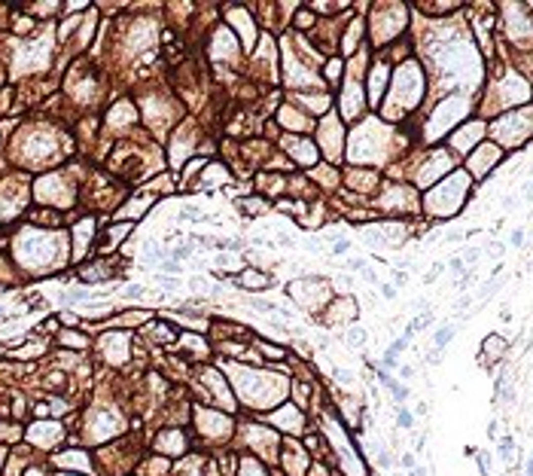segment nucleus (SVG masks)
Masks as SVG:
<instances>
[{
	"mask_svg": "<svg viewBox=\"0 0 533 476\" xmlns=\"http://www.w3.org/2000/svg\"><path fill=\"white\" fill-rule=\"evenodd\" d=\"M405 348H408V339H405V336H399V339H393V345H390L387 351H390V354H396V357H399Z\"/></svg>",
	"mask_w": 533,
	"mask_h": 476,
	"instance_id": "0eeeda50",
	"label": "nucleus"
},
{
	"mask_svg": "<svg viewBox=\"0 0 533 476\" xmlns=\"http://www.w3.org/2000/svg\"><path fill=\"white\" fill-rule=\"evenodd\" d=\"M381 293H384L387 299H393V296H396V287H393V284H384V287H381Z\"/></svg>",
	"mask_w": 533,
	"mask_h": 476,
	"instance_id": "6ab92c4d",
	"label": "nucleus"
},
{
	"mask_svg": "<svg viewBox=\"0 0 533 476\" xmlns=\"http://www.w3.org/2000/svg\"><path fill=\"white\" fill-rule=\"evenodd\" d=\"M183 217H189V220H198V217H201V211H198V208H186V211H183Z\"/></svg>",
	"mask_w": 533,
	"mask_h": 476,
	"instance_id": "dca6fc26",
	"label": "nucleus"
},
{
	"mask_svg": "<svg viewBox=\"0 0 533 476\" xmlns=\"http://www.w3.org/2000/svg\"><path fill=\"white\" fill-rule=\"evenodd\" d=\"M396 425H399V428H405V431H408V428H415V415H412V409L399 406V409H396Z\"/></svg>",
	"mask_w": 533,
	"mask_h": 476,
	"instance_id": "20e7f679",
	"label": "nucleus"
},
{
	"mask_svg": "<svg viewBox=\"0 0 533 476\" xmlns=\"http://www.w3.org/2000/svg\"><path fill=\"white\" fill-rule=\"evenodd\" d=\"M347 342H350V345H363V342H366V333H363V330H350V333H347Z\"/></svg>",
	"mask_w": 533,
	"mask_h": 476,
	"instance_id": "9d476101",
	"label": "nucleus"
},
{
	"mask_svg": "<svg viewBox=\"0 0 533 476\" xmlns=\"http://www.w3.org/2000/svg\"><path fill=\"white\" fill-rule=\"evenodd\" d=\"M378 464H381V467L387 470L390 464H393V455H390V452H381V455H378Z\"/></svg>",
	"mask_w": 533,
	"mask_h": 476,
	"instance_id": "f8f14e48",
	"label": "nucleus"
},
{
	"mask_svg": "<svg viewBox=\"0 0 533 476\" xmlns=\"http://www.w3.org/2000/svg\"><path fill=\"white\" fill-rule=\"evenodd\" d=\"M393 281H396V284H393V287H402V284H405V281H408V275H405V272H393Z\"/></svg>",
	"mask_w": 533,
	"mask_h": 476,
	"instance_id": "a211bd4d",
	"label": "nucleus"
},
{
	"mask_svg": "<svg viewBox=\"0 0 533 476\" xmlns=\"http://www.w3.org/2000/svg\"><path fill=\"white\" fill-rule=\"evenodd\" d=\"M378 382H381V385L387 388V391H390V394H393V400L399 403V406H402V403L408 400V388H405V385H399V382H396L393 376H390V373H387V369H378Z\"/></svg>",
	"mask_w": 533,
	"mask_h": 476,
	"instance_id": "f257e3e1",
	"label": "nucleus"
},
{
	"mask_svg": "<svg viewBox=\"0 0 533 476\" xmlns=\"http://www.w3.org/2000/svg\"><path fill=\"white\" fill-rule=\"evenodd\" d=\"M412 476H426V467H415V470H412Z\"/></svg>",
	"mask_w": 533,
	"mask_h": 476,
	"instance_id": "4be33fe9",
	"label": "nucleus"
},
{
	"mask_svg": "<svg viewBox=\"0 0 533 476\" xmlns=\"http://www.w3.org/2000/svg\"><path fill=\"white\" fill-rule=\"evenodd\" d=\"M402 467H408V470H415L418 464H415V455H402Z\"/></svg>",
	"mask_w": 533,
	"mask_h": 476,
	"instance_id": "f3484780",
	"label": "nucleus"
},
{
	"mask_svg": "<svg viewBox=\"0 0 533 476\" xmlns=\"http://www.w3.org/2000/svg\"><path fill=\"white\" fill-rule=\"evenodd\" d=\"M475 260H478V251L472 248V251H466V257H463V266H472Z\"/></svg>",
	"mask_w": 533,
	"mask_h": 476,
	"instance_id": "4468645a",
	"label": "nucleus"
},
{
	"mask_svg": "<svg viewBox=\"0 0 533 476\" xmlns=\"http://www.w3.org/2000/svg\"><path fill=\"white\" fill-rule=\"evenodd\" d=\"M454 333H457V327L454 324H445L442 330H436V336H433V345H436V351H442L451 339H454Z\"/></svg>",
	"mask_w": 533,
	"mask_h": 476,
	"instance_id": "f03ea898",
	"label": "nucleus"
},
{
	"mask_svg": "<svg viewBox=\"0 0 533 476\" xmlns=\"http://www.w3.org/2000/svg\"><path fill=\"white\" fill-rule=\"evenodd\" d=\"M524 196H527V202H533V183H530V186L524 189Z\"/></svg>",
	"mask_w": 533,
	"mask_h": 476,
	"instance_id": "5701e85b",
	"label": "nucleus"
},
{
	"mask_svg": "<svg viewBox=\"0 0 533 476\" xmlns=\"http://www.w3.org/2000/svg\"><path fill=\"white\" fill-rule=\"evenodd\" d=\"M475 464H478V473H482V476H491V467H494L491 452H478V455H475Z\"/></svg>",
	"mask_w": 533,
	"mask_h": 476,
	"instance_id": "39448f33",
	"label": "nucleus"
},
{
	"mask_svg": "<svg viewBox=\"0 0 533 476\" xmlns=\"http://www.w3.org/2000/svg\"><path fill=\"white\" fill-rule=\"evenodd\" d=\"M399 376H402V379H412V376H415V369H412V366H402V369H399Z\"/></svg>",
	"mask_w": 533,
	"mask_h": 476,
	"instance_id": "aec40b11",
	"label": "nucleus"
},
{
	"mask_svg": "<svg viewBox=\"0 0 533 476\" xmlns=\"http://www.w3.org/2000/svg\"><path fill=\"white\" fill-rule=\"evenodd\" d=\"M158 281H162V284H165L168 290H174V287H177V278H168V275H158Z\"/></svg>",
	"mask_w": 533,
	"mask_h": 476,
	"instance_id": "2eb2a0df",
	"label": "nucleus"
},
{
	"mask_svg": "<svg viewBox=\"0 0 533 476\" xmlns=\"http://www.w3.org/2000/svg\"><path fill=\"white\" fill-rule=\"evenodd\" d=\"M347 248H350V241H347V238H339V241L332 244V254H335V257H342V254H347Z\"/></svg>",
	"mask_w": 533,
	"mask_h": 476,
	"instance_id": "1a4fd4ad",
	"label": "nucleus"
},
{
	"mask_svg": "<svg viewBox=\"0 0 533 476\" xmlns=\"http://www.w3.org/2000/svg\"><path fill=\"white\" fill-rule=\"evenodd\" d=\"M500 284H503V281H500V275H496V278H491L488 284H485L482 290H478V299H482V303H485L488 296H494V293H496V287H500Z\"/></svg>",
	"mask_w": 533,
	"mask_h": 476,
	"instance_id": "423d86ee",
	"label": "nucleus"
},
{
	"mask_svg": "<svg viewBox=\"0 0 533 476\" xmlns=\"http://www.w3.org/2000/svg\"><path fill=\"white\" fill-rule=\"evenodd\" d=\"M448 269H451V272H463L466 266H463V260H460V257H454V260L448 262Z\"/></svg>",
	"mask_w": 533,
	"mask_h": 476,
	"instance_id": "ddd939ff",
	"label": "nucleus"
},
{
	"mask_svg": "<svg viewBox=\"0 0 533 476\" xmlns=\"http://www.w3.org/2000/svg\"><path fill=\"white\" fill-rule=\"evenodd\" d=\"M496 455L503 458V464H512V458H515V439H512V436H503L500 443H496Z\"/></svg>",
	"mask_w": 533,
	"mask_h": 476,
	"instance_id": "7ed1b4c3",
	"label": "nucleus"
},
{
	"mask_svg": "<svg viewBox=\"0 0 533 476\" xmlns=\"http://www.w3.org/2000/svg\"><path fill=\"white\" fill-rule=\"evenodd\" d=\"M140 293H144V287H140V284H131V287H128V296H140Z\"/></svg>",
	"mask_w": 533,
	"mask_h": 476,
	"instance_id": "412c9836",
	"label": "nucleus"
},
{
	"mask_svg": "<svg viewBox=\"0 0 533 476\" xmlns=\"http://www.w3.org/2000/svg\"><path fill=\"white\" fill-rule=\"evenodd\" d=\"M509 244H512V248H521V244H524V229H515V232L509 235Z\"/></svg>",
	"mask_w": 533,
	"mask_h": 476,
	"instance_id": "9b49d317",
	"label": "nucleus"
},
{
	"mask_svg": "<svg viewBox=\"0 0 533 476\" xmlns=\"http://www.w3.org/2000/svg\"><path fill=\"white\" fill-rule=\"evenodd\" d=\"M250 305L259 308V311H277V305H274V303H265V299H250Z\"/></svg>",
	"mask_w": 533,
	"mask_h": 476,
	"instance_id": "6e6552de",
	"label": "nucleus"
}]
</instances>
